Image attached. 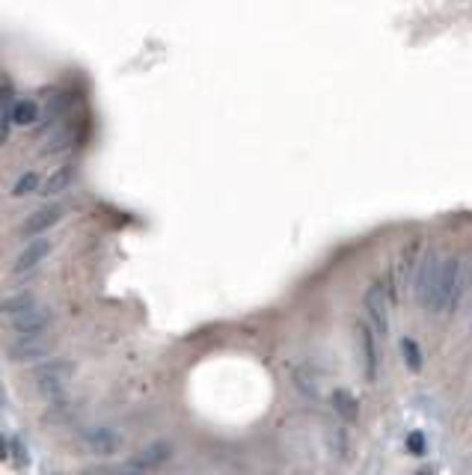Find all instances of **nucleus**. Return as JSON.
<instances>
[{"mask_svg":"<svg viewBox=\"0 0 472 475\" xmlns=\"http://www.w3.org/2000/svg\"><path fill=\"white\" fill-rule=\"evenodd\" d=\"M4 457H6V439L0 437V461H4Z\"/></svg>","mask_w":472,"mask_h":475,"instance_id":"nucleus-18","label":"nucleus"},{"mask_svg":"<svg viewBox=\"0 0 472 475\" xmlns=\"http://www.w3.org/2000/svg\"><path fill=\"white\" fill-rule=\"evenodd\" d=\"M469 330H472V327H469Z\"/></svg>","mask_w":472,"mask_h":475,"instance_id":"nucleus-19","label":"nucleus"},{"mask_svg":"<svg viewBox=\"0 0 472 475\" xmlns=\"http://www.w3.org/2000/svg\"><path fill=\"white\" fill-rule=\"evenodd\" d=\"M469 267L461 256H428L416 274V300L431 312H446L461 300Z\"/></svg>","mask_w":472,"mask_h":475,"instance_id":"nucleus-1","label":"nucleus"},{"mask_svg":"<svg viewBox=\"0 0 472 475\" xmlns=\"http://www.w3.org/2000/svg\"><path fill=\"white\" fill-rule=\"evenodd\" d=\"M63 206H60V202H54V206H42L39 211H33L27 220H24V226H21V232L24 235H42L45 229H50V226H54L57 223V220L63 217Z\"/></svg>","mask_w":472,"mask_h":475,"instance_id":"nucleus-7","label":"nucleus"},{"mask_svg":"<svg viewBox=\"0 0 472 475\" xmlns=\"http://www.w3.org/2000/svg\"><path fill=\"white\" fill-rule=\"evenodd\" d=\"M72 169L69 166H65V169H60V173H54V176H50L45 184H42V193L45 196H50V193H60L63 188H69V181H72Z\"/></svg>","mask_w":472,"mask_h":475,"instance_id":"nucleus-12","label":"nucleus"},{"mask_svg":"<svg viewBox=\"0 0 472 475\" xmlns=\"http://www.w3.org/2000/svg\"><path fill=\"white\" fill-rule=\"evenodd\" d=\"M416 475H436V466H422V469H416Z\"/></svg>","mask_w":472,"mask_h":475,"instance_id":"nucleus-17","label":"nucleus"},{"mask_svg":"<svg viewBox=\"0 0 472 475\" xmlns=\"http://www.w3.org/2000/svg\"><path fill=\"white\" fill-rule=\"evenodd\" d=\"M50 348H54V342L45 338V333H39V336H21L18 342L9 345V356H12V360H39V356H45Z\"/></svg>","mask_w":472,"mask_h":475,"instance_id":"nucleus-5","label":"nucleus"},{"mask_svg":"<svg viewBox=\"0 0 472 475\" xmlns=\"http://www.w3.org/2000/svg\"><path fill=\"white\" fill-rule=\"evenodd\" d=\"M69 371L72 368L65 363H50V365L36 371V380H39V386L45 389V393H57V389L65 383V378H69Z\"/></svg>","mask_w":472,"mask_h":475,"instance_id":"nucleus-8","label":"nucleus"},{"mask_svg":"<svg viewBox=\"0 0 472 475\" xmlns=\"http://www.w3.org/2000/svg\"><path fill=\"white\" fill-rule=\"evenodd\" d=\"M80 446L83 452H92V454H113L122 446V434L107 425H95L80 434Z\"/></svg>","mask_w":472,"mask_h":475,"instance_id":"nucleus-3","label":"nucleus"},{"mask_svg":"<svg viewBox=\"0 0 472 475\" xmlns=\"http://www.w3.org/2000/svg\"><path fill=\"white\" fill-rule=\"evenodd\" d=\"M407 449H410L413 454H422V452H425V434H422V431H410V434H407Z\"/></svg>","mask_w":472,"mask_h":475,"instance_id":"nucleus-15","label":"nucleus"},{"mask_svg":"<svg viewBox=\"0 0 472 475\" xmlns=\"http://www.w3.org/2000/svg\"><path fill=\"white\" fill-rule=\"evenodd\" d=\"M353 345H357V363L363 368L365 380H377V368H380V353H377V342H375V330L357 321L353 324Z\"/></svg>","mask_w":472,"mask_h":475,"instance_id":"nucleus-2","label":"nucleus"},{"mask_svg":"<svg viewBox=\"0 0 472 475\" xmlns=\"http://www.w3.org/2000/svg\"><path fill=\"white\" fill-rule=\"evenodd\" d=\"M33 184H36V176H33V173H27L24 178H18V184H15V188H12V193H15V196L30 193V191H33Z\"/></svg>","mask_w":472,"mask_h":475,"instance_id":"nucleus-16","label":"nucleus"},{"mask_svg":"<svg viewBox=\"0 0 472 475\" xmlns=\"http://www.w3.org/2000/svg\"><path fill=\"white\" fill-rule=\"evenodd\" d=\"M333 410L339 413L345 422H357V416H360V401L353 398L348 389H339V393H333Z\"/></svg>","mask_w":472,"mask_h":475,"instance_id":"nucleus-10","label":"nucleus"},{"mask_svg":"<svg viewBox=\"0 0 472 475\" xmlns=\"http://www.w3.org/2000/svg\"><path fill=\"white\" fill-rule=\"evenodd\" d=\"M365 309H368V318L375 321V327L380 333L390 330V303H386V288L383 282H372L365 292Z\"/></svg>","mask_w":472,"mask_h":475,"instance_id":"nucleus-4","label":"nucleus"},{"mask_svg":"<svg viewBox=\"0 0 472 475\" xmlns=\"http://www.w3.org/2000/svg\"><path fill=\"white\" fill-rule=\"evenodd\" d=\"M401 353H404V363H407L410 371H422V351L413 338H404L401 342Z\"/></svg>","mask_w":472,"mask_h":475,"instance_id":"nucleus-14","label":"nucleus"},{"mask_svg":"<svg viewBox=\"0 0 472 475\" xmlns=\"http://www.w3.org/2000/svg\"><path fill=\"white\" fill-rule=\"evenodd\" d=\"M39 116V110H36V105L33 101H15V107H12V122H18V125H30L33 119Z\"/></svg>","mask_w":472,"mask_h":475,"instance_id":"nucleus-13","label":"nucleus"},{"mask_svg":"<svg viewBox=\"0 0 472 475\" xmlns=\"http://www.w3.org/2000/svg\"><path fill=\"white\" fill-rule=\"evenodd\" d=\"M33 306H36V303H33L30 294H15V297L0 300V312H12V315H21V312H27Z\"/></svg>","mask_w":472,"mask_h":475,"instance_id":"nucleus-11","label":"nucleus"},{"mask_svg":"<svg viewBox=\"0 0 472 475\" xmlns=\"http://www.w3.org/2000/svg\"><path fill=\"white\" fill-rule=\"evenodd\" d=\"M48 321H50V309L48 306H33V309H27L21 315H15L12 327L18 330V336H39L48 327Z\"/></svg>","mask_w":472,"mask_h":475,"instance_id":"nucleus-6","label":"nucleus"},{"mask_svg":"<svg viewBox=\"0 0 472 475\" xmlns=\"http://www.w3.org/2000/svg\"><path fill=\"white\" fill-rule=\"evenodd\" d=\"M48 250H50V244L48 241H33L18 259H15V265H12V270L15 274H27V270H33L36 267L45 256H48Z\"/></svg>","mask_w":472,"mask_h":475,"instance_id":"nucleus-9","label":"nucleus"}]
</instances>
